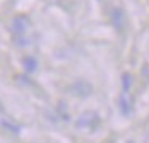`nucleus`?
Returning <instances> with one entry per match:
<instances>
[{"instance_id": "nucleus-1", "label": "nucleus", "mask_w": 149, "mask_h": 143, "mask_svg": "<svg viewBox=\"0 0 149 143\" xmlns=\"http://www.w3.org/2000/svg\"><path fill=\"white\" fill-rule=\"evenodd\" d=\"M100 116H98L95 111H87L84 113L77 121H75V127L79 129H88V130H93L100 125Z\"/></svg>"}, {"instance_id": "nucleus-2", "label": "nucleus", "mask_w": 149, "mask_h": 143, "mask_svg": "<svg viewBox=\"0 0 149 143\" xmlns=\"http://www.w3.org/2000/svg\"><path fill=\"white\" fill-rule=\"evenodd\" d=\"M69 92H71L74 97L87 98V97H90V95H91L93 87H91V84H88L87 81H75L74 84L69 87Z\"/></svg>"}, {"instance_id": "nucleus-3", "label": "nucleus", "mask_w": 149, "mask_h": 143, "mask_svg": "<svg viewBox=\"0 0 149 143\" xmlns=\"http://www.w3.org/2000/svg\"><path fill=\"white\" fill-rule=\"evenodd\" d=\"M111 23L116 27L117 32H123V31H125V26H127V18H125L123 10H120V8H112V10H111Z\"/></svg>"}, {"instance_id": "nucleus-4", "label": "nucleus", "mask_w": 149, "mask_h": 143, "mask_svg": "<svg viewBox=\"0 0 149 143\" xmlns=\"http://www.w3.org/2000/svg\"><path fill=\"white\" fill-rule=\"evenodd\" d=\"M29 24H31V21L26 15H18V16H15L13 21H11V29L16 34H23L24 31L29 27Z\"/></svg>"}, {"instance_id": "nucleus-5", "label": "nucleus", "mask_w": 149, "mask_h": 143, "mask_svg": "<svg viewBox=\"0 0 149 143\" xmlns=\"http://www.w3.org/2000/svg\"><path fill=\"white\" fill-rule=\"evenodd\" d=\"M119 108H120V113L125 114V116H128V114L132 113L133 106H132V98H130V93H125V92H122V93H120Z\"/></svg>"}, {"instance_id": "nucleus-6", "label": "nucleus", "mask_w": 149, "mask_h": 143, "mask_svg": "<svg viewBox=\"0 0 149 143\" xmlns=\"http://www.w3.org/2000/svg\"><path fill=\"white\" fill-rule=\"evenodd\" d=\"M23 66H24V69H26V72H34L37 69V66H39V63H37V60L34 58V56H24Z\"/></svg>"}, {"instance_id": "nucleus-7", "label": "nucleus", "mask_w": 149, "mask_h": 143, "mask_svg": "<svg viewBox=\"0 0 149 143\" xmlns=\"http://www.w3.org/2000/svg\"><path fill=\"white\" fill-rule=\"evenodd\" d=\"M0 125L3 127V129H7L8 132H11V133H19V130H21L19 125H16V124L10 122L8 119H2V121H0Z\"/></svg>"}, {"instance_id": "nucleus-8", "label": "nucleus", "mask_w": 149, "mask_h": 143, "mask_svg": "<svg viewBox=\"0 0 149 143\" xmlns=\"http://www.w3.org/2000/svg\"><path fill=\"white\" fill-rule=\"evenodd\" d=\"M130 87H132V76H130L128 72H125V74L122 76V92L130 93Z\"/></svg>"}, {"instance_id": "nucleus-9", "label": "nucleus", "mask_w": 149, "mask_h": 143, "mask_svg": "<svg viewBox=\"0 0 149 143\" xmlns=\"http://www.w3.org/2000/svg\"><path fill=\"white\" fill-rule=\"evenodd\" d=\"M0 113H3V103H2V100H0Z\"/></svg>"}, {"instance_id": "nucleus-10", "label": "nucleus", "mask_w": 149, "mask_h": 143, "mask_svg": "<svg viewBox=\"0 0 149 143\" xmlns=\"http://www.w3.org/2000/svg\"><path fill=\"white\" fill-rule=\"evenodd\" d=\"M128 143H133V142H128Z\"/></svg>"}]
</instances>
